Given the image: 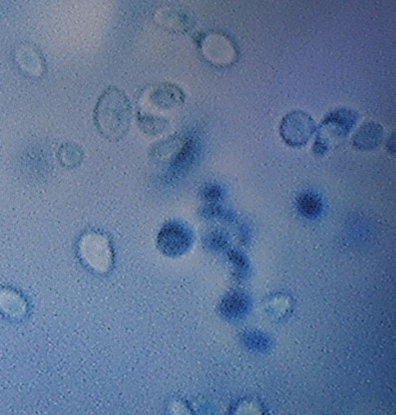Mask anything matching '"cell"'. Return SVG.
Wrapping results in <instances>:
<instances>
[{
  "label": "cell",
  "instance_id": "2",
  "mask_svg": "<svg viewBox=\"0 0 396 415\" xmlns=\"http://www.w3.org/2000/svg\"><path fill=\"white\" fill-rule=\"evenodd\" d=\"M315 131L313 121L304 113L295 112L282 121L280 133L291 147H301L310 140Z\"/></svg>",
  "mask_w": 396,
  "mask_h": 415
},
{
  "label": "cell",
  "instance_id": "6",
  "mask_svg": "<svg viewBox=\"0 0 396 415\" xmlns=\"http://www.w3.org/2000/svg\"><path fill=\"white\" fill-rule=\"evenodd\" d=\"M203 197L209 201H216L222 197V191L216 186L207 187L203 190Z\"/></svg>",
  "mask_w": 396,
  "mask_h": 415
},
{
  "label": "cell",
  "instance_id": "3",
  "mask_svg": "<svg viewBox=\"0 0 396 415\" xmlns=\"http://www.w3.org/2000/svg\"><path fill=\"white\" fill-rule=\"evenodd\" d=\"M191 232L185 226L172 222L163 226L158 236L161 250L169 256L184 254L191 245Z\"/></svg>",
  "mask_w": 396,
  "mask_h": 415
},
{
  "label": "cell",
  "instance_id": "4",
  "mask_svg": "<svg viewBox=\"0 0 396 415\" xmlns=\"http://www.w3.org/2000/svg\"><path fill=\"white\" fill-rule=\"evenodd\" d=\"M382 137L383 131L378 125H364L355 136V146L364 150L373 149L379 146Z\"/></svg>",
  "mask_w": 396,
  "mask_h": 415
},
{
  "label": "cell",
  "instance_id": "1",
  "mask_svg": "<svg viewBox=\"0 0 396 415\" xmlns=\"http://www.w3.org/2000/svg\"><path fill=\"white\" fill-rule=\"evenodd\" d=\"M131 119V107L125 94L110 87L98 99L95 120L98 129L107 138L116 140L127 134Z\"/></svg>",
  "mask_w": 396,
  "mask_h": 415
},
{
  "label": "cell",
  "instance_id": "5",
  "mask_svg": "<svg viewBox=\"0 0 396 415\" xmlns=\"http://www.w3.org/2000/svg\"><path fill=\"white\" fill-rule=\"evenodd\" d=\"M300 207L306 215L314 216L322 209V203L317 197L308 194L300 200Z\"/></svg>",
  "mask_w": 396,
  "mask_h": 415
}]
</instances>
